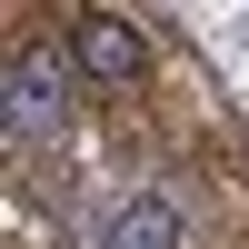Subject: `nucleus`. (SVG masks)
<instances>
[{
  "mask_svg": "<svg viewBox=\"0 0 249 249\" xmlns=\"http://www.w3.org/2000/svg\"><path fill=\"white\" fill-rule=\"evenodd\" d=\"M60 120V60L10 50V130H50Z\"/></svg>",
  "mask_w": 249,
  "mask_h": 249,
  "instance_id": "f03ea898",
  "label": "nucleus"
},
{
  "mask_svg": "<svg viewBox=\"0 0 249 249\" xmlns=\"http://www.w3.org/2000/svg\"><path fill=\"white\" fill-rule=\"evenodd\" d=\"M70 60H80V70L100 80V90H120V80L140 70V30H130V20H110V10H100V20H80V30H70Z\"/></svg>",
  "mask_w": 249,
  "mask_h": 249,
  "instance_id": "f257e3e1",
  "label": "nucleus"
},
{
  "mask_svg": "<svg viewBox=\"0 0 249 249\" xmlns=\"http://www.w3.org/2000/svg\"><path fill=\"white\" fill-rule=\"evenodd\" d=\"M100 249H179V210L170 199H120V219L100 230Z\"/></svg>",
  "mask_w": 249,
  "mask_h": 249,
  "instance_id": "7ed1b4c3",
  "label": "nucleus"
}]
</instances>
